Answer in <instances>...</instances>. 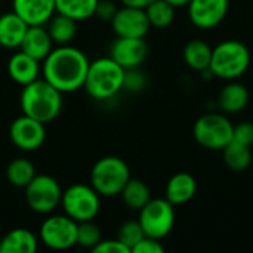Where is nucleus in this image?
Here are the masks:
<instances>
[{"mask_svg": "<svg viewBox=\"0 0 253 253\" xmlns=\"http://www.w3.org/2000/svg\"><path fill=\"white\" fill-rule=\"evenodd\" d=\"M42 62L43 79L61 93L76 92L83 87L89 59L80 49L61 44L52 49Z\"/></svg>", "mask_w": 253, "mask_h": 253, "instance_id": "1", "label": "nucleus"}, {"mask_svg": "<svg viewBox=\"0 0 253 253\" xmlns=\"http://www.w3.org/2000/svg\"><path fill=\"white\" fill-rule=\"evenodd\" d=\"M22 114L30 116L42 123H50L62 108V93L44 79H37L22 86L19 98Z\"/></svg>", "mask_w": 253, "mask_h": 253, "instance_id": "2", "label": "nucleus"}, {"mask_svg": "<svg viewBox=\"0 0 253 253\" xmlns=\"http://www.w3.org/2000/svg\"><path fill=\"white\" fill-rule=\"evenodd\" d=\"M252 53L249 47L236 39H228L218 43L212 49L211 71L213 77L230 82L239 80L251 67Z\"/></svg>", "mask_w": 253, "mask_h": 253, "instance_id": "3", "label": "nucleus"}, {"mask_svg": "<svg viewBox=\"0 0 253 253\" xmlns=\"http://www.w3.org/2000/svg\"><path fill=\"white\" fill-rule=\"evenodd\" d=\"M125 71L126 70L113 58H98L93 62H89L83 87L87 95L96 101L110 99L123 89Z\"/></svg>", "mask_w": 253, "mask_h": 253, "instance_id": "4", "label": "nucleus"}, {"mask_svg": "<svg viewBox=\"0 0 253 253\" xmlns=\"http://www.w3.org/2000/svg\"><path fill=\"white\" fill-rule=\"evenodd\" d=\"M130 178L127 163L116 156L99 159L90 170V185L99 196L104 197L120 196L123 187Z\"/></svg>", "mask_w": 253, "mask_h": 253, "instance_id": "5", "label": "nucleus"}, {"mask_svg": "<svg viewBox=\"0 0 253 253\" xmlns=\"http://www.w3.org/2000/svg\"><path fill=\"white\" fill-rule=\"evenodd\" d=\"M234 135V125L227 114L208 111L200 116L193 126V136L199 145L212 151H222Z\"/></svg>", "mask_w": 253, "mask_h": 253, "instance_id": "6", "label": "nucleus"}, {"mask_svg": "<svg viewBox=\"0 0 253 253\" xmlns=\"http://www.w3.org/2000/svg\"><path fill=\"white\" fill-rule=\"evenodd\" d=\"M101 196L92 185L74 184L62 191L61 206L64 213L76 222L92 221L101 209Z\"/></svg>", "mask_w": 253, "mask_h": 253, "instance_id": "7", "label": "nucleus"}, {"mask_svg": "<svg viewBox=\"0 0 253 253\" xmlns=\"http://www.w3.org/2000/svg\"><path fill=\"white\" fill-rule=\"evenodd\" d=\"M175 206L166 199H151L139 211V224L144 234L157 240H163L170 234L175 225Z\"/></svg>", "mask_w": 253, "mask_h": 253, "instance_id": "8", "label": "nucleus"}, {"mask_svg": "<svg viewBox=\"0 0 253 253\" xmlns=\"http://www.w3.org/2000/svg\"><path fill=\"white\" fill-rule=\"evenodd\" d=\"M24 190L27 205L36 213H50L61 205L62 188L50 175H36Z\"/></svg>", "mask_w": 253, "mask_h": 253, "instance_id": "9", "label": "nucleus"}, {"mask_svg": "<svg viewBox=\"0 0 253 253\" xmlns=\"http://www.w3.org/2000/svg\"><path fill=\"white\" fill-rule=\"evenodd\" d=\"M39 240L49 249L67 251L76 246L77 222L65 213L52 215L42 222L39 230Z\"/></svg>", "mask_w": 253, "mask_h": 253, "instance_id": "10", "label": "nucleus"}, {"mask_svg": "<svg viewBox=\"0 0 253 253\" xmlns=\"http://www.w3.org/2000/svg\"><path fill=\"white\" fill-rule=\"evenodd\" d=\"M9 136L16 148L22 151H36L44 144L46 127L44 123L22 114L12 122L9 127Z\"/></svg>", "mask_w": 253, "mask_h": 253, "instance_id": "11", "label": "nucleus"}, {"mask_svg": "<svg viewBox=\"0 0 253 253\" xmlns=\"http://www.w3.org/2000/svg\"><path fill=\"white\" fill-rule=\"evenodd\" d=\"M188 18L196 28H216L230 10V0H191L187 6Z\"/></svg>", "mask_w": 253, "mask_h": 253, "instance_id": "12", "label": "nucleus"}, {"mask_svg": "<svg viewBox=\"0 0 253 253\" xmlns=\"http://www.w3.org/2000/svg\"><path fill=\"white\" fill-rule=\"evenodd\" d=\"M111 28L117 37H139L145 39L151 25L145 9L122 6L111 19Z\"/></svg>", "mask_w": 253, "mask_h": 253, "instance_id": "13", "label": "nucleus"}, {"mask_svg": "<svg viewBox=\"0 0 253 253\" xmlns=\"http://www.w3.org/2000/svg\"><path fill=\"white\" fill-rule=\"evenodd\" d=\"M148 56V44L139 37H117L110 47L113 58L125 70L138 68Z\"/></svg>", "mask_w": 253, "mask_h": 253, "instance_id": "14", "label": "nucleus"}, {"mask_svg": "<svg viewBox=\"0 0 253 253\" xmlns=\"http://www.w3.org/2000/svg\"><path fill=\"white\" fill-rule=\"evenodd\" d=\"M12 10L27 25H46L55 15V0H12Z\"/></svg>", "mask_w": 253, "mask_h": 253, "instance_id": "15", "label": "nucleus"}, {"mask_svg": "<svg viewBox=\"0 0 253 253\" xmlns=\"http://www.w3.org/2000/svg\"><path fill=\"white\" fill-rule=\"evenodd\" d=\"M249 101L251 93L248 87L237 80H230L216 98V108L227 116L239 114L248 107Z\"/></svg>", "mask_w": 253, "mask_h": 253, "instance_id": "16", "label": "nucleus"}, {"mask_svg": "<svg viewBox=\"0 0 253 253\" xmlns=\"http://www.w3.org/2000/svg\"><path fill=\"white\" fill-rule=\"evenodd\" d=\"M40 73H42L40 61L27 55L22 50L13 53L7 61L9 77L21 86H25V84L37 80Z\"/></svg>", "mask_w": 253, "mask_h": 253, "instance_id": "17", "label": "nucleus"}, {"mask_svg": "<svg viewBox=\"0 0 253 253\" xmlns=\"http://www.w3.org/2000/svg\"><path fill=\"white\" fill-rule=\"evenodd\" d=\"M197 191V181L188 172L175 173L166 184L165 199L169 200L173 206H181L188 203Z\"/></svg>", "mask_w": 253, "mask_h": 253, "instance_id": "18", "label": "nucleus"}, {"mask_svg": "<svg viewBox=\"0 0 253 253\" xmlns=\"http://www.w3.org/2000/svg\"><path fill=\"white\" fill-rule=\"evenodd\" d=\"M52 44L53 42L44 25H28L19 49L37 61H43L52 50Z\"/></svg>", "mask_w": 253, "mask_h": 253, "instance_id": "19", "label": "nucleus"}, {"mask_svg": "<svg viewBox=\"0 0 253 253\" xmlns=\"http://www.w3.org/2000/svg\"><path fill=\"white\" fill-rule=\"evenodd\" d=\"M28 25L12 10L0 15V46L6 49L19 47Z\"/></svg>", "mask_w": 253, "mask_h": 253, "instance_id": "20", "label": "nucleus"}, {"mask_svg": "<svg viewBox=\"0 0 253 253\" xmlns=\"http://www.w3.org/2000/svg\"><path fill=\"white\" fill-rule=\"evenodd\" d=\"M39 248V239L27 228H15L0 240V253H33Z\"/></svg>", "mask_w": 253, "mask_h": 253, "instance_id": "21", "label": "nucleus"}, {"mask_svg": "<svg viewBox=\"0 0 253 253\" xmlns=\"http://www.w3.org/2000/svg\"><path fill=\"white\" fill-rule=\"evenodd\" d=\"M212 49L213 47L208 42H205L202 39H193L184 46V50H182L184 62L193 71L202 73V71L208 70L211 65Z\"/></svg>", "mask_w": 253, "mask_h": 253, "instance_id": "22", "label": "nucleus"}, {"mask_svg": "<svg viewBox=\"0 0 253 253\" xmlns=\"http://www.w3.org/2000/svg\"><path fill=\"white\" fill-rule=\"evenodd\" d=\"M46 30L53 43L58 46L68 44L77 33V21L55 12V15L46 22Z\"/></svg>", "mask_w": 253, "mask_h": 253, "instance_id": "23", "label": "nucleus"}, {"mask_svg": "<svg viewBox=\"0 0 253 253\" xmlns=\"http://www.w3.org/2000/svg\"><path fill=\"white\" fill-rule=\"evenodd\" d=\"M120 196H122L123 203L129 209L138 211V212L151 200V191H150L148 185L144 181L136 179V178H130L126 182Z\"/></svg>", "mask_w": 253, "mask_h": 253, "instance_id": "24", "label": "nucleus"}, {"mask_svg": "<svg viewBox=\"0 0 253 253\" xmlns=\"http://www.w3.org/2000/svg\"><path fill=\"white\" fill-rule=\"evenodd\" d=\"M98 0H55L58 13H62L74 21H84L95 15Z\"/></svg>", "mask_w": 253, "mask_h": 253, "instance_id": "25", "label": "nucleus"}, {"mask_svg": "<svg viewBox=\"0 0 253 253\" xmlns=\"http://www.w3.org/2000/svg\"><path fill=\"white\" fill-rule=\"evenodd\" d=\"M222 159L225 166L230 170L234 172H243L246 170L252 163V153L251 147H246L243 144H239L236 141H231L224 150H222Z\"/></svg>", "mask_w": 253, "mask_h": 253, "instance_id": "26", "label": "nucleus"}, {"mask_svg": "<svg viewBox=\"0 0 253 253\" xmlns=\"http://www.w3.org/2000/svg\"><path fill=\"white\" fill-rule=\"evenodd\" d=\"M36 175L37 173H36L34 165L30 160L21 159V157L12 160L6 168V178L9 184L18 188H25Z\"/></svg>", "mask_w": 253, "mask_h": 253, "instance_id": "27", "label": "nucleus"}, {"mask_svg": "<svg viewBox=\"0 0 253 253\" xmlns=\"http://www.w3.org/2000/svg\"><path fill=\"white\" fill-rule=\"evenodd\" d=\"M175 7L166 0H154L145 7L150 25L154 28H168L175 19Z\"/></svg>", "mask_w": 253, "mask_h": 253, "instance_id": "28", "label": "nucleus"}, {"mask_svg": "<svg viewBox=\"0 0 253 253\" xmlns=\"http://www.w3.org/2000/svg\"><path fill=\"white\" fill-rule=\"evenodd\" d=\"M101 230L99 227L92 221H83L77 222V240L76 245L86 249H93L101 242Z\"/></svg>", "mask_w": 253, "mask_h": 253, "instance_id": "29", "label": "nucleus"}, {"mask_svg": "<svg viewBox=\"0 0 253 253\" xmlns=\"http://www.w3.org/2000/svg\"><path fill=\"white\" fill-rule=\"evenodd\" d=\"M144 237H145V234H144V230H142L139 221H126L119 227V231H117V239L123 245H126L130 249V252H132L133 246Z\"/></svg>", "mask_w": 253, "mask_h": 253, "instance_id": "30", "label": "nucleus"}, {"mask_svg": "<svg viewBox=\"0 0 253 253\" xmlns=\"http://www.w3.org/2000/svg\"><path fill=\"white\" fill-rule=\"evenodd\" d=\"M147 84V77L145 74L138 68H130L125 71V82H123V89L129 92H139L145 87Z\"/></svg>", "mask_w": 253, "mask_h": 253, "instance_id": "31", "label": "nucleus"}, {"mask_svg": "<svg viewBox=\"0 0 253 253\" xmlns=\"http://www.w3.org/2000/svg\"><path fill=\"white\" fill-rule=\"evenodd\" d=\"M233 141L243 144L246 147L253 145V123L252 122H242L237 126H234V135Z\"/></svg>", "mask_w": 253, "mask_h": 253, "instance_id": "32", "label": "nucleus"}, {"mask_svg": "<svg viewBox=\"0 0 253 253\" xmlns=\"http://www.w3.org/2000/svg\"><path fill=\"white\" fill-rule=\"evenodd\" d=\"M93 252L101 253H130V249L123 245L119 239H110V240H102L92 249Z\"/></svg>", "mask_w": 253, "mask_h": 253, "instance_id": "33", "label": "nucleus"}, {"mask_svg": "<svg viewBox=\"0 0 253 253\" xmlns=\"http://www.w3.org/2000/svg\"><path fill=\"white\" fill-rule=\"evenodd\" d=\"M165 252V248L163 245L160 243V240L157 239H153V237H148L145 236L142 240H139L133 249L132 253H163Z\"/></svg>", "mask_w": 253, "mask_h": 253, "instance_id": "34", "label": "nucleus"}, {"mask_svg": "<svg viewBox=\"0 0 253 253\" xmlns=\"http://www.w3.org/2000/svg\"><path fill=\"white\" fill-rule=\"evenodd\" d=\"M117 6L113 0H98V4H96V9H95V15L98 19L101 21H110L113 19V16L116 15L117 12Z\"/></svg>", "mask_w": 253, "mask_h": 253, "instance_id": "35", "label": "nucleus"}, {"mask_svg": "<svg viewBox=\"0 0 253 253\" xmlns=\"http://www.w3.org/2000/svg\"><path fill=\"white\" fill-rule=\"evenodd\" d=\"M154 0H120L123 6H132V7H141V9H145Z\"/></svg>", "mask_w": 253, "mask_h": 253, "instance_id": "36", "label": "nucleus"}, {"mask_svg": "<svg viewBox=\"0 0 253 253\" xmlns=\"http://www.w3.org/2000/svg\"><path fill=\"white\" fill-rule=\"evenodd\" d=\"M166 1L170 3L175 9H179V7H187L191 0H166Z\"/></svg>", "mask_w": 253, "mask_h": 253, "instance_id": "37", "label": "nucleus"}]
</instances>
